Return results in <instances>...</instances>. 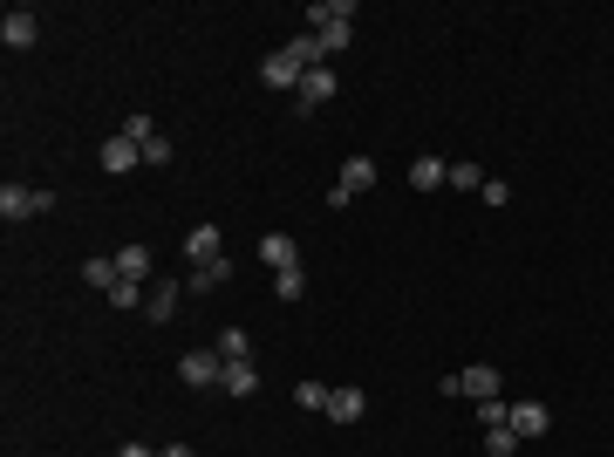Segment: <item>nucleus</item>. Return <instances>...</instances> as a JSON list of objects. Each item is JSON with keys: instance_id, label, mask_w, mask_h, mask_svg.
Returning <instances> with one entry per match:
<instances>
[{"instance_id": "1", "label": "nucleus", "mask_w": 614, "mask_h": 457, "mask_svg": "<svg viewBox=\"0 0 614 457\" xmlns=\"http://www.w3.org/2000/svg\"><path fill=\"white\" fill-rule=\"evenodd\" d=\"M41 212H55L48 185H0V219H41Z\"/></svg>"}, {"instance_id": "2", "label": "nucleus", "mask_w": 614, "mask_h": 457, "mask_svg": "<svg viewBox=\"0 0 614 457\" xmlns=\"http://www.w3.org/2000/svg\"><path fill=\"white\" fill-rule=\"evenodd\" d=\"M369 185H376V157H348V164H342V185H328V205L342 212L348 198H362Z\"/></svg>"}, {"instance_id": "3", "label": "nucleus", "mask_w": 614, "mask_h": 457, "mask_svg": "<svg viewBox=\"0 0 614 457\" xmlns=\"http://www.w3.org/2000/svg\"><path fill=\"white\" fill-rule=\"evenodd\" d=\"M178 376L192 382V389H219V376H226V355H219V348H192V355L178 362Z\"/></svg>"}, {"instance_id": "4", "label": "nucleus", "mask_w": 614, "mask_h": 457, "mask_svg": "<svg viewBox=\"0 0 614 457\" xmlns=\"http://www.w3.org/2000/svg\"><path fill=\"white\" fill-rule=\"evenodd\" d=\"M0 41H7V48H35L41 41V14L35 7H7V14H0Z\"/></svg>"}, {"instance_id": "5", "label": "nucleus", "mask_w": 614, "mask_h": 457, "mask_svg": "<svg viewBox=\"0 0 614 457\" xmlns=\"http://www.w3.org/2000/svg\"><path fill=\"white\" fill-rule=\"evenodd\" d=\"M335 89H342V76H335V62H321V69H307V76H301V89H294V103H301V110H321V103H328Z\"/></svg>"}, {"instance_id": "6", "label": "nucleus", "mask_w": 614, "mask_h": 457, "mask_svg": "<svg viewBox=\"0 0 614 457\" xmlns=\"http://www.w3.org/2000/svg\"><path fill=\"white\" fill-rule=\"evenodd\" d=\"M301 55H294V48H273L267 62H260V82H267V89H301Z\"/></svg>"}, {"instance_id": "7", "label": "nucleus", "mask_w": 614, "mask_h": 457, "mask_svg": "<svg viewBox=\"0 0 614 457\" xmlns=\"http://www.w3.org/2000/svg\"><path fill=\"white\" fill-rule=\"evenodd\" d=\"M96 164H103L110 178H130V171L144 164V144H130V137H110V144L96 151Z\"/></svg>"}, {"instance_id": "8", "label": "nucleus", "mask_w": 614, "mask_h": 457, "mask_svg": "<svg viewBox=\"0 0 614 457\" xmlns=\"http://www.w3.org/2000/svg\"><path fill=\"white\" fill-rule=\"evenodd\" d=\"M458 396H471V403H492V396H505V382H499V369H458Z\"/></svg>"}, {"instance_id": "9", "label": "nucleus", "mask_w": 614, "mask_h": 457, "mask_svg": "<svg viewBox=\"0 0 614 457\" xmlns=\"http://www.w3.org/2000/svg\"><path fill=\"white\" fill-rule=\"evenodd\" d=\"M219 253H226V232H219V226H192V232H185V260H192V267L219 260Z\"/></svg>"}, {"instance_id": "10", "label": "nucleus", "mask_w": 614, "mask_h": 457, "mask_svg": "<svg viewBox=\"0 0 614 457\" xmlns=\"http://www.w3.org/2000/svg\"><path fill=\"white\" fill-rule=\"evenodd\" d=\"M362 410H369V396H362L355 382H342V389H328V410H321V417H335V423H362Z\"/></svg>"}, {"instance_id": "11", "label": "nucleus", "mask_w": 614, "mask_h": 457, "mask_svg": "<svg viewBox=\"0 0 614 457\" xmlns=\"http://www.w3.org/2000/svg\"><path fill=\"white\" fill-rule=\"evenodd\" d=\"M307 21H314V35H328V28H355V7H348V0H314Z\"/></svg>"}, {"instance_id": "12", "label": "nucleus", "mask_w": 614, "mask_h": 457, "mask_svg": "<svg viewBox=\"0 0 614 457\" xmlns=\"http://www.w3.org/2000/svg\"><path fill=\"white\" fill-rule=\"evenodd\" d=\"M260 260H267L273 273H287V267H301V246H294L287 232H267V239H260Z\"/></svg>"}, {"instance_id": "13", "label": "nucleus", "mask_w": 614, "mask_h": 457, "mask_svg": "<svg viewBox=\"0 0 614 457\" xmlns=\"http://www.w3.org/2000/svg\"><path fill=\"white\" fill-rule=\"evenodd\" d=\"M546 403H512V437H519V444H526V437H546Z\"/></svg>"}, {"instance_id": "14", "label": "nucleus", "mask_w": 614, "mask_h": 457, "mask_svg": "<svg viewBox=\"0 0 614 457\" xmlns=\"http://www.w3.org/2000/svg\"><path fill=\"white\" fill-rule=\"evenodd\" d=\"M232 280V260L219 253V260H205V267H192V280H185V294H212V287H226Z\"/></svg>"}, {"instance_id": "15", "label": "nucleus", "mask_w": 614, "mask_h": 457, "mask_svg": "<svg viewBox=\"0 0 614 457\" xmlns=\"http://www.w3.org/2000/svg\"><path fill=\"white\" fill-rule=\"evenodd\" d=\"M151 246H137V239H130V246H123V253H116V273H123V280H137V287H144V280H151Z\"/></svg>"}, {"instance_id": "16", "label": "nucleus", "mask_w": 614, "mask_h": 457, "mask_svg": "<svg viewBox=\"0 0 614 457\" xmlns=\"http://www.w3.org/2000/svg\"><path fill=\"white\" fill-rule=\"evenodd\" d=\"M178 294H185L178 280H151V301H144V314H151V321H171V314H178Z\"/></svg>"}, {"instance_id": "17", "label": "nucleus", "mask_w": 614, "mask_h": 457, "mask_svg": "<svg viewBox=\"0 0 614 457\" xmlns=\"http://www.w3.org/2000/svg\"><path fill=\"white\" fill-rule=\"evenodd\" d=\"M219 389H226V396H253V389H260V369H253V362H226Z\"/></svg>"}, {"instance_id": "18", "label": "nucleus", "mask_w": 614, "mask_h": 457, "mask_svg": "<svg viewBox=\"0 0 614 457\" xmlns=\"http://www.w3.org/2000/svg\"><path fill=\"white\" fill-rule=\"evenodd\" d=\"M444 178H451V164H444V157H417V164H410V185H417V191H437Z\"/></svg>"}, {"instance_id": "19", "label": "nucleus", "mask_w": 614, "mask_h": 457, "mask_svg": "<svg viewBox=\"0 0 614 457\" xmlns=\"http://www.w3.org/2000/svg\"><path fill=\"white\" fill-rule=\"evenodd\" d=\"M444 185H451V191H485V171H478V164H471V157H458V164H451V178H444Z\"/></svg>"}, {"instance_id": "20", "label": "nucleus", "mask_w": 614, "mask_h": 457, "mask_svg": "<svg viewBox=\"0 0 614 457\" xmlns=\"http://www.w3.org/2000/svg\"><path fill=\"white\" fill-rule=\"evenodd\" d=\"M219 355H226V362H253V342H246V328H226V335H219Z\"/></svg>"}, {"instance_id": "21", "label": "nucleus", "mask_w": 614, "mask_h": 457, "mask_svg": "<svg viewBox=\"0 0 614 457\" xmlns=\"http://www.w3.org/2000/svg\"><path fill=\"white\" fill-rule=\"evenodd\" d=\"M144 301H151V287H137V280H116V287H110V307H123V314L144 307Z\"/></svg>"}, {"instance_id": "22", "label": "nucleus", "mask_w": 614, "mask_h": 457, "mask_svg": "<svg viewBox=\"0 0 614 457\" xmlns=\"http://www.w3.org/2000/svg\"><path fill=\"white\" fill-rule=\"evenodd\" d=\"M82 280L110 294V287H116V280H123V273H116V260H82Z\"/></svg>"}, {"instance_id": "23", "label": "nucleus", "mask_w": 614, "mask_h": 457, "mask_svg": "<svg viewBox=\"0 0 614 457\" xmlns=\"http://www.w3.org/2000/svg\"><path fill=\"white\" fill-rule=\"evenodd\" d=\"M485 457H519V437H512V423L485 430Z\"/></svg>"}, {"instance_id": "24", "label": "nucleus", "mask_w": 614, "mask_h": 457, "mask_svg": "<svg viewBox=\"0 0 614 457\" xmlns=\"http://www.w3.org/2000/svg\"><path fill=\"white\" fill-rule=\"evenodd\" d=\"M273 294H280V301H301V294H307V273H301V267L273 273Z\"/></svg>"}, {"instance_id": "25", "label": "nucleus", "mask_w": 614, "mask_h": 457, "mask_svg": "<svg viewBox=\"0 0 614 457\" xmlns=\"http://www.w3.org/2000/svg\"><path fill=\"white\" fill-rule=\"evenodd\" d=\"M294 403H301V410H328V382H294Z\"/></svg>"}, {"instance_id": "26", "label": "nucleus", "mask_w": 614, "mask_h": 457, "mask_svg": "<svg viewBox=\"0 0 614 457\" xmlns=\"http://www.w3.org/2000/svg\"><path fill=\"white\" fill-rule=\"evenodd\" d=\"M123 137H130V144H151V137H164V130H157L151 116H123Z\"/></svg>"}, {"instance_id": "27", "label": "nucleus", "mask_w": 614, "mask_h": 457, "mask_svg": "<svg viewBox=\"0 0 614 457\" xmlns=\"http://www.w3.org/2000/svg\"><path fill=\"white\" fill-rule=\"evenodd\" d=\"M478 417H485V430H499V423H512V403L492 396V403H478Z\"/></svg>"}, {"instance_id": "28", "label": "nucleus", "mask_w": 614, "mask_h": 457, "mask_svg": "<svg viewBox=\"0 0 614 457\" xmlns=\"http://www.w3.org/2000/svg\"><path fill=\"white\" fill-rule=\"evenodd\" d=\"M144 164H171V137H151V144H144Z\"/></svg>"}, {"instance_id": "29", "label": "nucleus", "mask_w": 614, "mask_h": 457, "mask_svg": "<svg viewBox=\"0 0 614 457\" xmlns=\"http://www.w3.org/2000/svg\"><path fill=\"white\" fill-rule=\"evenodd\" d=\"M116 457H157V451H144V444H123V451H116Z\"/></svg>"}, {"instance_id": "30", "label": "nucleus", "mask_w": 614, "mask_h": 457, "mask_svg": "<svg viewBox=\"0 0 614 457\" xmlns=\"http://www.w3.org/2000/svg\"><path fill=\"white\" fill-rule=\"evenodd\" d=\"M157 457H192V451H185V444H171V451H157Z\"/></svg>"}]
</instances>
